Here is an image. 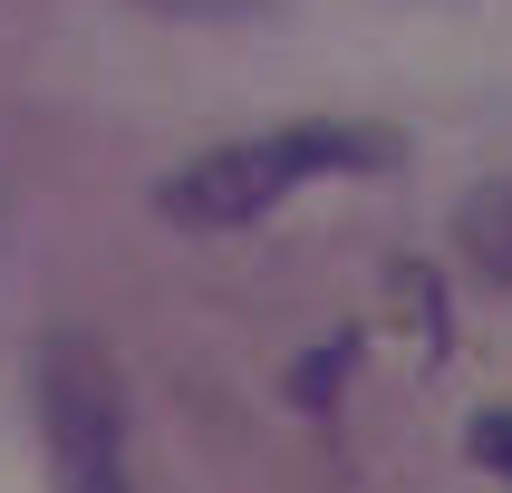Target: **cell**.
Returning <instances> with one entry per match:
<instances>
[{
  "label": "cell",
  "instance_id": "1",
  "mask_svg": "<svg viewBox=\"0 0 512 493\" xmlns=\"http://www.w3.org/2000/svg\"><path fill=\"white\" fill-rule=\"evenodd\" d=\"M368 165H397V136L387 126H348V116H290V126H261V136H232L213 155L165 174V223L184 232H242L261 213H281L300 184L319 174H368Z\"/></svg>",
  "mask_w": 512,
  "mask_h": 493
},
{
  "label": "cell",
  "instance_id": "5",
  "mask_svg": "<svg viewBox=\"0 0 512 493\" xmlns=\"http://www.w3.org/2000/svg\"><path fill=\"white\" fill-rule=\"evenodd\" d=\"M155 10H261V0H155Z\"/></svg>",
  "mask_w": 512,
  "mask_h": 493
},
{
  "label": "cell",
  "instance_id": "2",
  "mask_svg": "<svg viewBox=\"0 0 512 493\" xmlns=\"http://www.w3.org/2000/svg\"><path fill=\"white\" fill-rule=\"evenodd\" d=\"M39 445L49 493H126V387L116 358L78 329L39 339Z\"/></svg>",
  "mask_w": 512,
  "mask_h": 493
},
{
  "label": "cell",
  "instance_id": "3",
  "mask_svg": "<svg viewBox=\"0 0 512 493\" xmlns=\"http://www.w3.org/2000/svg\"><path fill=\"white\" fill-rule=\"evenodd\" d=\"M455 232H464V261H474L484 281H512V174L484 184V194H464Z\"/></svg>",
  "mask_w": 512,
  "mask_h": 493
},
{
  "label": "cell",
  "instance_id": "4",
  "mask_svg": "<svg viewBox=\"0 0 512 493\" xmlns=\"http://www.w3.org/2000/svg\"><path fill=\"white\" fill-rule=\"evenodd\" d=\"M474 464L512 474V406H484V416H474Z\"/></svg>",
  "mask_w": 512,
  "mask_h": 493
}]
</instances>
